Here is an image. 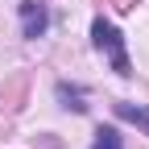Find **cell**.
<instances>
[{
  "label": "cell",
  "instance_id": "cell-6",
  "mask_svg": "<svg viewBox=\"0 0 149 149\" xmlns=\"http://www.w3.org/2000/svg\"><path fill=\"white\" fill-rule=\"evenodd\" d=\"M21 95H25V74H17V79L8 83V112L21 108Z\"/></svg>",
  "mask_w": 149,
  "mask_h": 149
},
{
  "label": "cell",
  "instance_id": "cell-5",
  "mask_svg": "<svg viewBox=\"0 0 149 149\" xmlns=\"http://www.w3.org/2000/svg\"><path fill=\"white\" fill-rule=\"evenodd\" d=\"M91 149H124V145H120V133H116L112 124H100V128H95V145H91Z\"/></svg>",
  "mask_w": 149,
  "mask_h": 149
},
{
  "label": "cell",
  "instance_id": "cell-3",
  "mask_svg": "<svg viewBox=\"0 0 149 149\" xmlns=\"http://www.w3.org/2000/svg\"><path fill=\"white\" fill-rule=\"evenodd\" d=\"M58 100H62V108H74V112H87V91L83 87H70V83H58Z\"/></svg>",
  "mask_w": 149,
  "mask_h": 149
},
{
  "label": "cell",
  "instance_id": "cell-2",
  "mask_svg": "<svg viewBox=\"0 0 149 149\" xmlns=\"http://www.w3.org/2000/svg\"><path fill=\"white\" fill-rule=\"evenodd\" d=\"M21 29H25V37H42L50 29V8L37 4V0H25L21 4Z\"/></svg>",
  "mask_w": 149,
  "mask_h": 149
},
{
  "label": "cell",
  "instance_id": "cell-1",
  "mask_svg": "<svg viewBox=\"0 0 149 149\" xmlns=\"http://www.w3.org/2000/svg\"><path fill=\"white\" fill-rule=\"evenodd\" d=\"M91 42H95V50L112 62V70H116L120 79L133 74V62H128V54H124V37H120V29L112 25V21L95 17V21H91Z\"/></svg>",
  "mask_w": 149,
  "mask_h": 149
},
{
  "label": "cell",
  "instance_id": "cell-4",
  "mask_svg": "<svg viewBox=\"0 0 149 149\" xmlns=\"http://www.w3.org/2000/svg\"><path fill=\"white\" fill-rule=\"evenodd\" d=\"M116 116H120V120H128V124H137V128H145V133H149V112H145V108H137V104H116Z\"/></svg>",
  "mask_w": 149,
  "mask_h": 149
},
{
  "label": "cell",
  "instance_id": "cell-7",
  "mask_svg": "<svg viewBox=\"0 0 149 149\" xmlns=\"http://www.w3.org/2000/svg\"><path fill=\"white\" fill-rule=\"evenodd\" d=\"M112 4H116V13H133V8L141 4V0H112Z\"/></svg>",
  "mask_w": 149,
  "mask_h": 149
}]
</instances>
